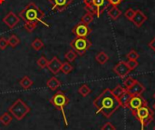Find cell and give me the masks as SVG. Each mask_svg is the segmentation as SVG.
<instances>
[{
	"label": "cell",
	"mask_w": 155,
	"mask_h": 130,
	"mask_svg": "<svg viewBox=\"0 0 155 130\" xmlns=\"http://www.w3.org/2000/svg\"><path fill=\"white\" fill-rule=\"evenodd\" d=\"M114 73H115L117 76H119L120 77L124 78V77H125L131 72V69L128 67V66H127V64H126L125 62L121 61V62H119V63L114 67Z\"/></svg>",
	"instance_id": "cell-12"
},
{
	"label": "cell",
	"mask_w": 155,
	"mask_h": 130,
	"mask_svg": "<svg viewBox=\"0 0 155 130\" xmlns=\"http://www.w3.org/2000/svg\"><path fill=\"white\" fill-rule=\"evenodd\" d=\"M72 32L75 35V36L87 37L90 35V33L92 32V29L88 26V25H85V24L80 22L72 29Z\"/></svg>",
	"instance_id": "cell-8"
},
{
	"label": "cell",
	"mask_w": 155,
	"mask_h": 130,
	"mask_svg": "<svg viewBox=\"0 0 155 130\" xmlns=\"http://www.w3.org/2000/svg\"><path fill=\"white\" fill-rule=\"evenodd\" d=\"M7 42H8V46H10L11 47L15 48L16 46H18V44L20 43V39L17 37V36L15 35H11L9 36V38L7 39Z\"/></svg>",
	"instance_id": "cell-22"
},
{
	"label": "cell",
	"mask_w": 155,
	"mask_h": 130,
	"mask_svg": "<svg viewBox=\"0 0 155 130\" xmlns=\"http://www.w3.org/2000/svg\"><path fill=\"white\" fill-rule=\"evenodd\" d=\"M107 0H84L85 10L92 15H95L100 17L103 12L108 7L109 4H106Z\"/></svg>",
	"instance_id": "cell-4"
},
{
	"label": "cell",
	"mask_w": 155,
	"mask_h": 130,
	"mask_svg": "<svg viewBox=\"0 0 155 130\" xmlns=\"http://www.w3.org/2000/svg\"><path fill=\"white\" fill-rule=\"evenodd\" d=\"M128 67L131 69V70H134L138 66H139V63L137 62V60H128V62L126 63Z\"/></svg>",
	"instance_id": "cell-32"
},
{
	"label": "cell",
	"mask_w": 155,
	"mask_h": 130,
	"mask_svg": "<svg viewBox=\"0 0 155 130\" xmlns=\"http://www.w3.org/2000/svg\"><path fill=\"white\" fill-rule=\"evenodd\" d=\"M108 4L111 5L112 6H117L123 0H107Z\"/></svg>",
	"instance_id": "cell-36"
},
{
	"label": "cell",
	"mask_w": 155,
	"mask_h": 130,
	"mask_svg": "<svg viewBox=\"0 0 155 130\" xmlns=\"http://www.w3.org/2000/svg\"><path fill=\"white\" fill-rule=\"evenodd\" d=\"M31 46H32L35 50L38 51V50L42 49V48L45 46V44L43 43V41H42L40 38H36V39H35V40L32 42Z\"/></svg>",
	"instance_id": "cell-26"
},
{
	"label": "cell",
	"mask_w": 155,
	"mask_h": 130,
	"mask_svg": "<svg viewBox=\"0 0 155 130\" xmlns=\"http://www.w3.org/2000/svg\"><path fill=\"white\" fill-rule=\"evenodd\" d=\"M113 94H114V96L116 98H119L125 91H126V88L125 87H123L122 86H120V85H118L116 87H114L113 90Z\"/></svg>",
	"instance_id": "cell-24"
},
{
	"label": "cell",
	"mask_w": 155,
	"mask_h": 130,
	"mask_svg": "<svg viewBox=\"0 0 155 130\" xmlns=\"http://www.w3.org/2000/svg\"><path fill=\"white\" fill-rule=\"evenodd\" d=\"M19 21H20V17L17 15H15L13 11H10L3 18V22L5 23V25H6L11 29L15 28V26H16L18 25Z\"/></svg>",
	"instance_id": "cell-11"
},
{
	"label": "cell",
	"mask_w": 155,
	"mask_h": 130,
	"mask_svg": "<svg viewBox=\"0 0 155 130\" xmlns=\"http://www.w3.org/2000/svg\"><path fill=\"white\" fill-rule=\"evenodd\" d=\"M74 69V67H73V66L71 65V63L70 62H64V63H62V67H61V71L64 73V74H65V75H67V74H69L72 70Z\"/></svg>",
	"instance_id": "cell-25"
},
{
	"label": "cell",
	"mask_w": 155,
	"mask_h": 130,
	"mask_svg": "<svg viewBox=\"0 0 155 130\" xmlns=\"http://www.w3.org/2000/svg\"><path fill=\"white\" fill-rule=\"evenodd\" d=\"M91 91H92L91 88H90L89 86L86 85V84L82 85V86L78 88V93H79L82 97H84V98L87 97V96L91 93Z\"/></svg>",
	"instance_id": "cell-21"
},
{
	"label": "cell",
	"mask_w": 155,
	"mask_h": 130,
	"mask_svg": "<svg viewBox=\"0 0 155 130\" xmlns=\"http://www.w3.org/2000/svg\"><path fill=\"white\" fill-rule=\"evenodd\" d=\"M153 130H155V126H154V128H153Z\"/></svg>",
	"instance_id": "cell-40"
},
{
	"label": "cell",
	"mask_w": 155,
	"mask_h": 130,
	"mask_svg": "<svg viewBox=\"0 0 155 130\" xmlns=\"http://www.w3.org/2000/svg\"><path fill=\"white\" fill-rule=\"evenodd\" d=\"M7 46H8L7 40L5 37H3V36L0 37V49L4 50V49H5L7 47Z\"/></svg>",
	"instance_id": "cell-35"
},
{
	"label": "cell",
	"mask_w": 155,
	"mask_h": 130,
	"mask_svg": "<svg viewBox=\"0 0 155 130\" xmlns=\"http://www.w3.org/2000/svg\"><path fill=\"white\" fill-rule=\"evenodd\" d=\"M93 21H94V15H92V14L89 13V12H87L86 14H84V15H83L82 19H81V22L84 23V24H85V25H89V24H91Z\"/></svg>",
	"instance_id": "cell-28"
},
{
	"label": "cell",
	"mask_w": 155,
	"mask_h": 130,
	"mask_svg": "<svg viewBox=\"0 0 155 130\" xmlns=\"http://www.w3.org/2000/svg\"><path fill=\"white\" fill-rule=\"evenodd\" d=\"M37 65L39 66V67H40V68L44 69V68L47 67L48 60L46 59V57H45V56H41V57L37 60Z\"/></svg>",
	"instance_id": "cell-29"
},
{
	"label": "cell",
	"mask_w": 155,
	"mask_h": 130,
	"mask_svg": "<svg viewBox=\"0 0 155 130\" xmlns=\"http://www.w3.org/2000/svg\"><path fill=\"white\" fill-rule=\"evenodd\" d=\"M131 98H132V95L126 90V91L118 98L120 107H122V108H128V105H129V102H130Z\"/></svg>",
	"instance_id": "cell-17"
},
{
	"label": "cell",
	"mask_w": 155,
	"mask_h": 130,
	"mask_svg": "<svg viewBox=\"0 0 155 130\" xmlns=\"http://www.w3.org/2000/svg\"><path fill=\"white\" fill-rule=\"evenodd\" d=\"M145 105H148L147 101L143 98V97L142 95L140 96H132V98L129 102V105H128V108L134 112L135 110H137L138 108H140L141 107L143 106H145Z\"/></svg>",
	"instance_id": "cell-9"
},
{
	"label": "cell",
	"mask_w": 155,
	"mask_h": 130,
	"mask_svg": "<svg viewBox=\"0 0 155 130\" xmlns=\"http://www.w3.org/2000/svg\"><path fill=\"white\" fill-rule=\"evenodd\" d=\"M19 84H20V86H21V87L23 88V89H28V88H30L32 86H33V84H34V81L29 77H24L21 80H20V82H19Z\"/></svg>",
	"instance_id": "cell-19"
},
{
	"label": "cell",
	"mask_w": 155,
	"mask_h": 130,
	"mask_svg": "<svg viewBox=\"0 0 155 130\" xmlns=\"http://www.w3.org/2000/svg\"><path fill=\"white\" fill-rule=\"evenodd\" d=\"M135 80H136V79L133 78L132 77H126V78L124 80V85L125 88H126V89L130 88V87L134 84Z\"/></svg>",
	"instance_id": "cell-30"
},
{
	"label": "cell",
	"mask_w": 155,
	"mask_h": 130,
	"mask_svg": "<svg viewBox=\"0 0 155 130\" xmlns=\"http://www.w3.org/2000/svg\"><path fill=\"white\" fill-rule=\"evenodd\" d=\"M133 115L137 120L140 121L142 130H144L145 127H147L153 120V110H152L148 105L143 106L137 110L134 111Z\"/></svg>",
	"instance_id": "cell-3"
},
{
	"label": "cell",
	"mask_w": 155,
	"mask_h": 130,
	"mask_svg": "<svg viewBox=\"0 0 155 130\" xmlns=\"http://www.w3.org/2000/svg\"><path fill=\"white\" fill-rule=\"evenodd\" d=\"M153 98H155V93H154V95H153Z\"/></svg>",
	"instance_id": "cell-39"
},
{
	"label": "cell",
	"mask_w": 155,
	"mask_h": 130,
	"mask_svg": "<svg viewBox=\"0 0 155 130\" xmlns=\"http://www.w3.org/2000/svg\"><path fill=\"white\" fill-rule=\"evenodd\" d=\"M61 85H62V83H61L60 80H59L57 77H53L49 78V79L47 80V82H46L47 87H48L50 90H52V91L56 90L58 87H61Z\"/></svg>",
	"instance_id": "cell-16"
},
{
	"label": "cell",
	"mask_w": 155,
	"mask_h": 130,
	"mask_svg": "<svg viewBox=\"0 0 155 130\" xmlns=\"http://www.w3.org/2000/svg\"><path fill=\"white\" fill-rule=\"evenodd\" d=\"M101 130H116V128L111 123V122H106L102 128Z\"/></svg>",
	"instance_id": "cell-34"
},
{
	"label": "cell",
	"mask_w": 155,
	"mask_h": 130,
	"mask_svg": "<svg viewBox=\"0 0 155 130\" xmlns=\"http://www.w3.org/2000/svg\"><path fill=\"white\" fill-rule=\"evenodd\" d=\"M61 67H62V62L58 59L57 56H54L50 61H48L47 68L54 75H56L59 73V71H61Z\"/></svg>",
	"instance_id": "cell-13"
},
{
	"label": "cell",
	"mask_w": 155,
	"mask_h": 130,
	"mask_svg": "<svg viewBox=\"0 0 155 130\" xmlns=\"http://www.w3.org/2000/svg\"><path fill=\"white\" fill-rule=\"evenodd\" d=\"M48 2L52 4L53 10L63 12L73 3V0H48Z\"/></svg>",
	"instance_id": "cell-10"
},
{
	"label": "cell",
	"mask_w": 155,
	"mask_h": 130,
	"mask_svg": "<svg viewBox=\"0 0 155 130\" xmlns=\"http://www.w3.org/2000/svg\"><path fill=\"white\" fill-rule=\"evenodd\" d=\"M94 106L97 109L96 113H102L106 118H109L120 108L118 98L109 88L104 89L94 101Z\"/></svg>",
	"instance_id": "cell-1"
},
{
	"label": "cell",
	"mask_w": 155,
	"mask_h": 130,
	"mask_svg": "<svg viewBox=\"0 0 155 130\" xmlns=\"http://www.w3.org/2000/svg\"><path fill=\"white\" fill-rule=\"evenodd\" d=\"M50 102H51L52 105H54L56 108H58L62 112L63 117H64V123H65V126L67 127L68 126V122H67V118H66V116H65V113H64V108L69 104V98H67V96L64 92L58 91V92H56L53 96V98H51Z\"/></svg>",
	"instance_id": "cell-5"
},
{
	"label": "cell",
	"mask_w": 155,
	"mask_h": 130,
	"mask_svg": "<svg viewBox=\"0 0 155 130\" xmlns=\"http://www.w3.org/2000/svg\"><path fill=\"white\" fill-rule=\"evenodd\" d=\"M148 46H149L150 48H152L153 50H154L155 51V37L150 42V43H149V44H148Z\"/></svg>",
	"instance_id": "cell-37"
},
{
	"label": "cell",
	"mask_w": 155,
	"mask_h": 130,
	"mask_svg": "<svg viewBox=\"0 0 155 130\" xmlns=\"http://www.w3.org/2000/svg\"><path fill=\"white\" fill-rule=\"evenodd\" d=\"M64 57H65V59H66L68 62L72 63V62H74V61L75 60V58L77 57V54H76V52H75L74 49H71V50H69V51L64 55Z\"/></svg>",
	"instance_id": "cell-27"
},
{
	"label": "cell",
	"mask_w": 155,
	"mask_h": 130,
	"mask_svg": "<svg viewBox=\"0 0 155 130\" xmlns=\"http://www.w3.org/2000/svg\"><path fill=\"white\" fill-rule=\"evenodd\" d=\"M96 61L100 64V65H104L108 60H109V56L106 53L104 52H100L96 55L95 56Z\"/></svg>",
	"instance_id": "cell-20"
},
{
	"label": "cell",
	"mask_w": 155,
	"mask_h": 130,
	"mask_svg": "<svg viewBox=\"0 0 155 130\" xmlns=\"http://www.w3.org/2000/svg\"><path fill=\"white\" fill-rule=\"evenodd\" d=\"M72 49H74L77 55L84 56L92 46L91 41L87 37H78L75 36L70 43Z\"/></svg>",
	"instance_id": "cell-7"
},
{
	"label": "cell",
	"mask_w": 155,
	"mask_h": 130,
	"mask_svg": "<svg viewBox=\"0 0 155 130\" xmlns=\"http://www.w3.org/2000/svg\"><path fill=\"white\" fill-rule=\"evenodd\" d=\"M147 20V16L141 11V10H136L135 11V15H134V16L133 17V19L131 20L137 27H141L143 24H144V22Z\"/></svg>",
	"instance_id": "cell-15"
},
{
	"label": "cell",
	"mask_w": 155,
	"mask_h": 130,
	"mask_svg": "<svg viewBox=\"0 0 155 130\" xmlns=\"http://www.w3.org/2000/svg\"><path fill=\"white\" fill-rule=\"evenodd\" d=\"M139 54L135 51V50H131L128 54H127V58L128 60H137L139 58Z\"/></svg>",
	"instance_id": "cell-31"
},
{
	"label": "cell",
	"mask_w": 155,
	"mask_h": 130,
	"mask_svg": "<svg viewBox=\"0 0 155 130\" xmlns=\"http://www.w3.org/2000/svg\"><path fill=\"white\" fill-rule=\"evenodd\" d=\"M132 96H140L145 91V87L138 80H135L134 84L128 89H126Z\"/></svg>",
	"instance_id": "cell-14"
},
{
	"label": "cell",
	"mask_w": 155,
	"mask_h": 130,
	"mask_svg": "<svg viewBox=\"0 0 155 130\" xmlns=\"http://www.w3.org/2000/svg\"><path fill=\"white\" fill-rule=\"evenodd\" d=\"M134 15H135V11H134V9H132V8H129V9L124 13L125 17H126L127 19H129V20H132L133 17L134 16Z\"/></svg>",
	"instance_id": "cell-33"
},
{
	"label": "cell",
	"mask_w": 155,
	"mask_h": 130,
	"mask_svg": "<svg viewBox=\"0 0 155 130\" xmlns=\"http://www.w3.org/2000/svg\"><path fill=\"white\" fill-rule=\"evenodd\" d=\"M8 110L17 120H22L30 112L31 109L22 99H17L13 103Z\"/></svg>",
	"instance_id": "cell-6"
},
{
	"label": "cell",
	"mask_w": 155,
	"mask_h": 130,
	"mask_svg": "<svg viewBox=\"0 0 155 130\" xmlns=\"http://www.w3.org/2000/svg\"><path fill=\"white\" fill-rule=\"evenodd\" d=\"M18 15L19 17L22 18L25 22L24 26L25 30L29 33H32L35 29L38 23H42L48 26V25L44 22L45 13L34 2H30L28 5H26L25 7L20 11Z\"/></svg>",
	"instance_id": "cell-2"
},
{
	"label": "cell",
	"mask_w": 155,
	"mask_h": 130,
	"mask_svg": "<svg viewBox=\"0 0 155 130\" xmlns=\"http://www.w3.org/2000/svg\"><path fill=\"white\" fill-rule=\"evenodd\" d=\"M153 110H154V111H155V103H154V104H153Z\"/></svg>",
	"instance_id": "cell-38"
},
{
	"label": "cell",
	"mask_w": 155,
	"mask_h": 130,
	"mask_svg": "<svg viewBox=\"0 0 155 130\" xmlns=\"http://www.w3.org/2000/svg\"><path fill=\"white\" fill-rule=\"evenodd\" d=\"M12 117L10 116L9 113H4L2 116H0V122L4 125V126H8L11 121H12Z\"/></svg>",
	"instance_id": "cell-23"
},
{
	"label": "cell",
	"mask_w": 155,
	"mask_h": 130,
	"mask_svg": "<svg viewBox=\"0 0 155 130\" xmlns=\"http://www.w3.org/2000/svg\"><path fill=\"white\" fill-rule=\"evenodd\" d=\"M122 15V11L117 7V6H112V8H110L108 10V15L113 19V20H116L119 18V16Z\"/></svg>",
	"instance_id": "cell-18"
}]
</instances>
